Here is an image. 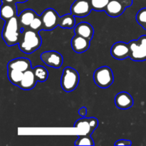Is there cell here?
Masks as SVG:
<instances>
[{"label":"cell","instance_id":"cell-1","mask_svg":"<svg viewBox=\"0 0 146 146\" xmlns=\"http://www.w3.org/2000/svg\"><path fill=\"white\" fill-rule=\"evenodd\" d=\"M41 37L38 31L31 29H23L20 37L19 47L25 54H32L41 46Z\"/></svg>","mask_w":146,"mask_h":146},{"label":"cell","instance_id":"cell-2","mask_svg":"<svg viewBox=\"0 0 146 146\" xmlns=\"http://www.w3.org/2000/svg\"><path fill=\"white\" fill-rule=\"evenodd\" d=\"M21 29L22 27L17 16L5 21L1 35L7 46H11L19 44L21 37Z\"/></svg>","mask_w":146,"mask_h":146},{"label":"cell","instance_id":"cell-3","mask_svg":"<svg viewBox=\"0 0 146 146\" xmlns=\"http://www.w3.org/2000/svg\"><path fill=\"white\" fill-rule=\"evenodd\" d=\"M79 83L78 71L71 67H66L63 71L61 79V86L66 92H71L77 88Z\"/></svg>","mask_w":146,"mask_h":146},{"label":"cell","instance_id":"cell-4","mask_svg":"<svg viewBox=\"0 0 146 146\" xmlns=\"http://www.w3.org/2000/svg\"><path fill=\"white\" fill-rule=\"evenodd\" d=\"M130 56L134 61L146 60V35H143L138 40H132L128 43Z\"/></svg>","mask_w":146,"mask_h":146},{"label":"cell","instance_id":"cell-5","mask_svg":"<svg viewBox=\"0 0 146 146\" xmlns=\"http://www.w3.org/2000/svg\"><path fill=\"white\" fill-rule=\"evenodd\" d=\"M96 85L102 88H107L113 83V74L110 67L104 66L97 68L94 74Z\"/></svg>","mask_w":146,"mask_h":146},{"label":"cell","instance_id":"cell-6","mask_svg":"<svg viewBox=\"0 0 146 146\" xmlns=\"http://www.w3.org/2000/svg\"><path fill=\"white\" fill-rule=\"evenodd\" d=\"M132 4L133 0H110L105 11L109 17H118Z\"/></svg>","mask_w":146,"mask_h":146},{"label":"cell","instance_id":"cell-7","mask_svg":"<svg viewBox=\"0 0 146 146\" xmlns=\"http://www.w3.org/2000/svg\"><path fill=\"white\" fill-rule=\"evenodd\" d=\"M44 24V30L51 31L55 29L61 22V17L52 8L44 10L41 15Z\"/></svg>","mask_w":146,"mask_h":146},{"label":"cell","instance_id":"cell-8","mask_svg":"<svg viewBox=\"0 0 146 146\" xmlns=\"http://www.w3.org/2000/svg\"><path fill=\"white\" fill-rule=\"evenodd\" d=\"M98 125V121L94 117L85 118L83 117L81 119L76 121L74 128H78L82 133V135H91Z\"/></svg>","mask_w":146,"mask_h":146},{"label":"cell","instance_id":"cell-9","mask_svg":"<svg viewBox=\"0 0 146 146\" xmlns=\"http://www.w3.org/2000/svg\"><path fill=\"white\" fill-rule=\"evenodd\" d=\"M41 59L46 65L55 68H59L64 62V58L56 51H44L41 54Z\"/></svg>","mask_w":146,"mask_h":146},{"label":"cell","instance_id":"cell-10","mask_svg":"<svg viewBox=\"0 0 146 146\" xmlns=\"http://www.w3.org/2000/svg\"><path fill=\"white\" fill-rule=\"evenodd\" d=\"M91 7L90 0H76L71 7V13L77 17H86L91 13Z\"/></svg>","mask_w":146,"mask_h":146},{"label":"cell","instance_id":"cell-11","mask_svg":"<svg viewBox=\"0 0 146 146\" xmlns=\"http://www.w3.org/2000/svg\"><path fill=\"white\" fill-rule=\"evenodd\" d=\"M111 54L113 58L123 60L130 56V48L128 44L123 41L115 43L111 48Z\"/></svg>","mask_w":146,"mask_h":146},{"label":"cell","instance_id":"cell-12","mask_svg":"<svg viewBox=\"0 0 146 146\" xmlns=\"http://www.w3.org/2000/svg\"><path fill=\"white\" fill-rule=\"evenodd\" d=\"M37 81H37L36 77L34 74V69L30 68V69L24 72L22 80L19 84L18 86L21 89L29 91V90H31L33 88H34Z\"/></svg>","mask_w":146,"mask_h":146},{"label":"cell","instance_id":"cell-13","mask_svg":"<svg viewBox=\"0 0 146 146\" xmlns=\"http://www.w3.org/2000/svg\"><path fill=\"white\" fill-rule=\"evenodd\" d=\"M115 104L120 109H128L133 106V98L128 93L122 91L115 96Z\"/></svg>","mask_w":146,"mask_h":146},{"label":"cell","instance_id":"cell-14","mask_svg":"<svg viewBox=\"0 0 146 146\" xmlns=\"http://www.w3.org/2000/svg\"><path fill=\"white\" fill-rule=\"evenodd\" d=\"M90 41L91 40L88 38L75 34L71 39V47L76 53L81 54L89 48Z\"/></svg>","mask_w":146,"mask_h":146},{"label":"cell","instance_id":"cell-15","mask_svg":"<svg viewBox=\"0 0 146 146\" xmlns=\"http://www.w3.org/2000/svg\"><path fill=\"white\" fill-rule=\"evenodd\" d=\"M8 69H14L17 71L25 72L31 68V63L29 58H17L11 60L7 64Z\"/></svg>","mask_w":146,"mask_h":146},{"label":"cell","instance_id":"cell-16","mask_svg":"<svg viewBox=\"0 0 146 146\" xmlns=\"http://www.w3.org/2000/svg\"><path fill=\"white\" fill-rule=\"evenodd\" d=\"M74 32L76 35L86 38L91 40L94 34V29L92 25L87 22H81L77 24L74 28Z\"/></svg>","mask_w":146,"mask_h":146},{"label":"cell","instance_id":"cell-17","mask_svg":"<svg viewBox=\"0 0 146 146\" xmlns=\"http://www.w3.org/2000/svg\"><path fill=\"white\" fill-rule=\"evenodd\" d=\"M0 16L2 19L7 21L12 17L17 16V8L16 4H5L2 3L0 10Z\"/></svg>","mask_w":146,"mask_h":146},{"label":"cell","instance_id":"cell-18","mask_svg":"<svg viewBox=\"0 0 146 146\" xmlns=\"http://www.w3.org/2000/svg\"><path fill=\"white\" fill-rule=\"evenodd\" d=\"M38 15L34 10L30 9H25L23 11H21V14L19 15V21L21 27H29L31 23L35 18L36 16Z\"/></svg>","mask_w":146,"mask_h":146},{"label":"cell","instance_id":"cell-19","mask_svg":"<svg viewBox=\"0 0 146 146\" xmlns=\"http://www.w3.org/2000/svg\"><path fill=\"white\" fill-rule=\"evenodd\" d=\"M76 19L72 14H67L61 17L59 26L64 29H72L75 27Z\"/></svg>","mask_w":146,"mask_h":146},{"label":"cell","instance_id":"cell-20","mask_svg":"<svg viewBox=\"0 0 146 146\" xmlns=\"http://www.w3.org/2000/svg\"><path fill=\"white\" fill-rule=\"evenodd\" d=\"M8 78L10 82L16 86H19L22 80L24 72L14 69H8Z\"/></svg>","mask_w":146,"mask_h":146},{"label":"cell","instance_id":"cell-21","mask_svg":"<svg viewBox=\"0 0 146 146\" xmlns=\"http://www.w3.org/2000/svg\"><path fill=\"white\" fill-rule=\"evenodd\" d=\"M33 69H34L37 81L40 82H44L46 81L48 77V70L45 67L42 66H37L34 67Z\"/></svg>","mask_w":146,"mask_h":146},{"label":"cell","instance_id":"cell-22","mask_svg":"<svg viewBox=\"0 0 146 146\" xmlns=\"http://www.w3.org/2000/svg\"><path fill=\"white\" fill-rule=\"evenodd\" d=\"M110 0H90L92 9L94 11H105Z\"/></svg>","mask_w":146,"mask_h":146},{"label":"cell","instance_id":"cell-23","mask_svg":"<svg viewBox=\"0 0 146 146\" xmlns=\"http://www.w3.org/2000/svg\"><path fill=\"white\" fill-rule=\"evenodd\" d=\"M76 145H94V141L91 135H80L75 142Z\"/></svg>","mask_w":146,"mask_h":146},{"label":"cell","instance_id":"cell-24","mask_svg":"<svg viewBox=\"0 0 146 146\" xmlns=\"http://www.w3.org/2000/svg\"><path fill=\"white\" fill-rule=\"evenodd\" d=\"M29 28L34 30V31H38V32L41 30H44V24H43V21L41 16H36V17L30 24Z\"/></svg>","mask_w":146,"mask_h":146},{"label":"cell","instance_id":"cell-25","mask_svg":"<svg viewBox=\"0 0 146 146\" xmlns=\"http://www.w3.org/2000/svg\"><path fill=\"white\" fill-rule=\"evenodd\" d=\"M135 19L137 22L146 30V7L143 8L138 11L135 16Z\"/></svg>","mask_w":146,"mask_h":146},{"label":"cell","instance_id":"cell-26","mask_svg":"<svg viewBox=\"0 0 146 146\" xmlns=\"http://www.w3.org/2000/svg\"><path fill=\"white\" fill-rule=\"evenodd\" d=\"M132 145V142L130 140H125V139H121L117 141L115 143V145H125V146H130Z\"/></svg>","mask_w":146,"mask_h":146},{"label":"cell","instance_id":"cell-27","mask_svg":"<svg viewBox=\"0 0 146 146\" xmlns=\"http://www.w3.org/2000/svg\"><path fill=\"white\" fill-rule=\"evenodd\" d=\"M87 112H88V110L86 107H81L79 110H78V114L79 115H81V117H86L87 115Z\"/></svg>","mask_w":146,"mask_h":146},{"label":"cell","instance_id":"cell-28","mask_svg":"<svg viewBox=\"0 0 146 146\" xmlns=\"http://www.w3.org/2000/svg\"><path fill=\"white\" fill-rule=\"evenodd\" d=\"M2 3H5V4H16L17 1L16 0H1Z\"/></svg>","mask_w":146,"mask_h":146},{"label":"cell","instance_id":"cell-29","mask_svg":"<svg viewBox=\"0 0 146 146\" xmlns=\"http://www.w3.org/2000/svg\"><path fill=\"white\" fill-rule=\"evenodd\" d=\"M17 1V3H24L27 1L28 0H16Z\"/></svg>","mask_w":146,"mask_h":146}]
</instances>
